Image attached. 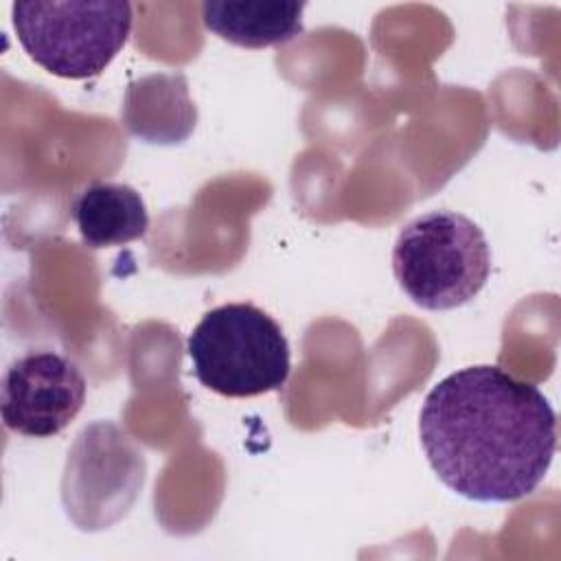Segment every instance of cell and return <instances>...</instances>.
I'll list each match as a JSON object with an SVG mask.
<instances>
[{
  "label": "cell",
  "instance_id": "1",
  "mask_svg": "<svg viewBox=\"0 0 561 561\" xmlns=\"http://www.w3.org/2000/svg\"><path fill=\"white\" fill-rule=\"evenodd\" d=\"M419 434L445 486L473 502H515L552 465L557 414L537 386L500 366H469L427 392Z\"/></svg>",
  "mask_w": 561,
  "mask_h": 561
},
{
  "label": "cell",
  "instance_id": "2",
  "mask_svg": "<svg viewBox=\"0 0 561 561\" xmlns=\"http://www.w3.org/2000/svg\"><path fill=\"white\" fill-rule=\"evenodd\" d=\"M392 272L408 298L430 311H449L480 294L491 274L482 228L454 210L408 221L392 248Z\"/></svg>",
  "mask_w": 561,
  "mask_h": 561
},
{
  "label": "cell",
  "instance_id": "3",
  "mask_svg": "<svg viewBox=\"0 0 561 561\" xmlns=\"http://www.w3.org/2000/svg\"><path fill=\"white\" fill-rule=\"evenodd\" d=\"M195 377L224 397H256L285 386L291 362L280 324L250 302L202 316L186 340Z\"/></svg>",
  "mask_w": 561,
  "mask_h": 561
},
{
  "label": "cell",
  "instance_id": "4",
  "mask_svg": "<svg viewBox=\"0 0 561 561\" xmlns=\"http://www.w3.org/2000/svg\"><path fill=\"white\" fill-rule=\"evenodd\" d=\"M11 18L28 57L64 79L101 75L125 46L134 20L131 4L123 0H22Z\"/></svg>",
  "mask_w": 561,
  "mask_h": 561
},
{
  "label": "cell",
  "instance_id": "5",
  "mask_svg": "<svg viewBox=\"0 0 561 561\" xmlns=\"http://www.w3.org/2000/svg\"><path fill=\"white\" fill-rule=\"evenodd\" d=\"M85 390V377L72 359L55 351L26 353L2 377V421L15 434L50 438L81 412Z\"/></svg>",
  "mask_w": 561,
  "mask_h": 561
},
{
  "label": "cell",
  "instance_id": "6",
  "mask_svg": "<svg viewBox=\"0 0 561 561\" xmlns=\"http://www.w3.org/2000/svg\"><path fill=\"white\" fill-rule=\"evenodd\" d=\"M70 213L81 241L90 248L123 245L149 230L147 206L129 184L92 182L77 193Z\"/></svg>",
  "mask_w": 561,
  "mask_h": 561
},
{
  "label": "cell",
  "instance_id": "7",
  "mask_svg": "<svg viewBox=\"0 0 561 561\" xmlns=\"http://www.w3.org/2000/svg\"><path fill=\"white\" fill-rule=\"evenodd\" d=\"M305 2L256 0L202 4L204 26L221 39L243 48H265L294 39L302 33Z\"/></svg>",
  "mask_w": 561,
  "mask_h": 561
}]
</instances>
